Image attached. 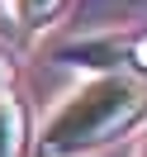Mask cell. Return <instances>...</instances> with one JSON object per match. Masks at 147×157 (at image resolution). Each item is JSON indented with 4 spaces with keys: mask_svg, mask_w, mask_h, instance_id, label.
I'll list each match as a JSON object with an SVG mask.
<instances>
[{
    "mask_svg": "<svg viewBox=\"0 0 147 157\" xmlns=\"http://www.w3.org/2000/svg\"><path fill=\"white\" fill-rule=\"evenodd\" d=\"M138 124H147V86L123 71H105L52 109L38 133V147L48 157H86L128 138Z\"/></svg>",
    "mask_w": 147,
    "mask_h": 157,
    "instance_id": "obj_1",
    "label": "cell"
},
{
    "mask_svg": "<svg viewBox=\"0 0 147 157\" xmlns=\"http://www.w3.org/2000/svg\"><path fill=\"white\" fill-rule=\"evenodd\" d=\"M123 48H128V38H86V43H71L62 57H76V67H100V71H109L119 57H123Z\"/></svg>",
    "mask_w": 147,
    "mask_h": 157,
    "instance_id": "obj_3",
    "label": "cell"
},
{
    "mask_svg": "<svg viewBox=\"0 0 147 157\" xmlns=\"http://www.w3.org/2000/svg\"><path fill=\"white\" fill-rule=\"evenodd\" d=\"M62 10H67V0H10V14L24 33H38L48 24H57Z\"/></svg>",
    "mask_w": 147,
    "mask_h": 157,
    "instance_id": "obj_4",
    "label": "cell"
},
{
    "mask_svg": "<svg viewBox=\"0 0 147 157\" xmlns=\"http://www.w3.org/2000/svg\"><path fill=\"white\" fill-rule=\"evenodd\" d=\"M123 57L133 62V71H138V76L147 81V29H142V33H133V38H128V48H123Z\"/></svg>",
    "mask_w": 147,
    "mask_h": 157,
    "instance_id": "obj_5",
    "label": "cell"
},
{
    "mask_svg": "<svg viewBox=\"0 0 147 157\" xmlns=\"http://www.w3.org/2000/svg\"><path fill=\"white\" fill-rule=\"evenodd\" d=\"M10 81H14V62L10 52H0V95H10Z\"/></svg>",
    "mask_w": 147,
    "mask_h": 157,
    "instance_id": "obj_6",
    "label": "cell"
},
{
    "mask_svg": "<svg viewBox=\"0 0 147 157\" xmlns=\"http://www.w3.org/2000/svg\"><path fill=\"white\" fill-rule=\"evenodd\" d=\"M33 152V119L19 95H0V157H29Z\"/></svg>",
    "mask_w": 147,
    "mask_h": 157,
    "instance_id": "obj_2",
    "label": "cell"
},
{
    "mask_svg": "<svg viewBox=\"0 0 147 157\" xmlns=\"http://www.w3.org/2000/svg\"><path fill=\"white\" fill-rule=\"evenodd\" d=\"M138 157H147V147H142V152H138Z\"/></svg>",
    "mask_w": 147,
    "mask_h": 157,
    "instance_id": "obj_7",
    "label": "cell"
}]
</instances>
